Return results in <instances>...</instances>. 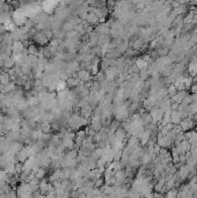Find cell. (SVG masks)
Instances as JSON below:
<instances>
[{"label":"cell","mask_w":197,"mask_h":198,"mask_svg":"<svg viewBox=\"0 0 197 198\" xmlns=\"http://www.w3.org/2000/svg\"><path fill=\"white\" fill-rule=\"evenodd\" d=\"M196 121H197V115H196Z\"/></svg>","instance_id":"7a4b0ae2"},{"label":"cell","mask_w":197,"mask_h":198,"mask_svg":"<svg viewBox=\"0 0 197 198\" xmlns=\"http://www.w3.org/2000/svg\"><path fill=\"white\" fill-rule=\"evenodd\" d=\"M38 50L39 49H37V46L34 45V44H30V45L27 48L28 54H34V56H37V57H38Z\"/></svg>","instance_id":"6da1fadb"}]
</instances>
